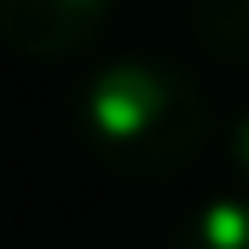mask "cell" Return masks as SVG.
Masks as SVG:
<instances>
[{"label": "cell", "instance_id": "obj_1", "mask_svg": "<svg viewBox=\"0 0 249 249\" xmlns=\"http://www.w3.org/2000/svg\"><path fill=\"white\" fill-rule=\"evenodd\" d=\"M75 127H81V145L110 174L168 180L203 151L209 105L180 70L157 58H122V64H105L81 87Z\"/></svg>", "mask_w": 249, "mask_h": 249}, {"label": "cell", "instance_id": "obj_2", "mask_svg": "<svg viewBox=\"0 0 249 249\" xmlns=\"http://www.w3.org/2000/svg\"><path fill=\"white\" fill-rule=\"evenodd\" d=\"M110 0H0V41L23 58H70L99 41Z\"/></svg>", "mask_w": 249, "mask_h": 249}, {"label": "cell", "instance_id": "obj_3", "mask_svg": "<svg viewBox=\"0 0 249 249\" xmlns=\"http://www.w3.org/2000/svg\"><path fill=\"white\" fill-rule=\"evenodd\" d=\"M174 249H249V203L244 197L197 203L174 232Z\"/></svg>", "mask_w": 249, "mask_h": 249}, {"label": "cell", "instance_id": "obj_4", "mask_svg": "<svg viewBox=\"0 0 249 249\" xmlns=\"http://www.w3.org/2000/svg\"><path fill=\"white\" fill-rule=\"evenodd\" d=\"M197 35L214 58L249 64V0H197Z\"/></svg>", "mask_w": 249, "mask_h": 249}, {"label": "cell", "instance_id": "obj_5", "mask_svg": "<svg viewBox=\"0 0 249 249\" xmlns=\"http://www.w3.org/2000/svg\"><path fill=\"white\" fill-rule=\"evenodd\" d=\"M226 162H232V174L249 186V110L226 127Z\"/></svg>", "mask_w": 249, "mask_h": 249}]
</instances>
